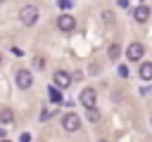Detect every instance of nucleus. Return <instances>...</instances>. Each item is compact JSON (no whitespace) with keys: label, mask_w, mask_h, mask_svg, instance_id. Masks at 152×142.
Returning <instances> with one entry per match:
<instances>
[{"label":"nucleus","mask_w":152,"mask_h":142,"mask_svg":"<svg viewBox=\"0 0 152 142\" xmlns=\"http://www.w3.org/2000/svg\"><path fill=\"white\" fill-rule=\"evenodd\" d=\"M100 142H107V140H100Z\"/></svg>","instance_id":"aec40b11"},{"label":"nucleus","mask_w":152,"mask_h":142,"mask_svg":"<svg viewBox=\"0 0 152 142\" xmlns=\"http://www.w3.org/2000/svg\"><path fill=\"white\" fill-rule=\"evenodd\" d=\"M0 121H2V123H12V121H14V111H12L10 106H2V109H0Z\"/></svg>","instance_id":"9d476101"},{"label":"nucleus","mask_w":152,"mask_h":142,"mask_svg":"<svg viewBox=\"0 0 152 142\" xmlns=\"http://www.w3.org/2000/svg\"><path fill=\"white\" fill-rule=\"evenodd\" d=\"M62 128H64L66 133H76V130L81 128V118H78L76 114H64V116H62Z\"/></svg>","instance_id":"7ed1b4c3"},{"label":"nucleus","mask_w":152,"mask_h":142,"mask_svg":"<svg viewBox=\"0 0 152 142\" xmlns=\"http://www.w3.org/2000/svg\"><path fill=\"white\" fill-rule=\"evenodd\" d=\"M142 54H145V47H142L140 43H133V45L126 50V57H128L131 62H138V59H142Z\"/></svg>","instance_id":"423d86ee"},{"label":"nucleus","mask_w":152,"mask_h":142,"mask_svg":"<svg viewBox=\"0 0 152 142\" xmlns=\"http://www.w3.org/2000/svg\"><path fill=\"white\" fill-rule=\"evenodd\" d=\"M0 142H10V140H5V137H2V140H0Z\"/></svg>","instance_id":"6ab92c4d"},{"label":"nucleus","mask_w":152,"mask_h":142,"mask_svg":"<svg viewBox=\"0 0 152 142\" xmlns=\"http://www.w3.org/2000/svg\"><path fill=\"white\" fill-rule=\"evenodd\" d=\"M107 54H109V59H119V54H121V50H119V45L114 43V45H109V50H107Z\"/></svg>","instance_id":"f8f14e48"},{"label":"nucleus","mask_w":152,"mask_h":142,"mask_svg":"<svg viewBox=\"0 0 152 142\" xmlns=\"http://www.w3.org/2000/svg\"><path fill=\"white\" fill-rule=\"evenodd\" d=\"M50 99H52L55 104H64V99H62V92H59L57 88H50Z\"/></svg>","instance_id":"9b49d317"},{"label":"nucleus","mask_w":152,"mask_h":142,"mask_svg":"<svg viewBox=\"0 0 152 142\" xmlns=\"http://www.w3.org/2000/svg\"><path fill=\"white\" fill-rule=\"evenodd\" d=\"M0 2H5V0H0Z\"/></svg>","instance_id":"412c9836"},{"label":"nucleus","mask_w":152,"mask_h":142,"mask_svg":"<svg viewBox=\"0 0 152 142\" xmlns=\"http://www.w3.org/2000/svg\"><path fill=\"white\" fill-rule=\"evenodd\" d=\"M78 102H81L86 109H93V106H95V102H97V92H95L93 88H83V90H81Z\"/></svg>","instance_id":"f03ea898"},{"label":"nucleus","mask_w":152,"mask_h":142,"mask_svg":"<svg viewBox=\"0 0 152 142\" xmlns=\"http://www.w3.org/2000/svg\"><path fill=\"white\" fill-rule=\"evenodd\" d=\"M140 78L142 80H152V62L140 64Z\"/></svg>","instance_id":"1a4fd4ad"},{"label":"nucleus","mask_w":152,"mask_h":142,"mask_svg":"<svg viewBox=\"0 0 152 142\" xmlns=\"http://www.w3.org/2000/svg\"><path fill=\"white\" fill-rule=\"evenodd\" d=\"M19 21H21L24 26H33V24L38 21V7H36V5H24V7L19 9Z\"/></svg>","instance_id":"f257e3e1"},{"label":"nucleus","mask_w":152,"mask_h":142,"mask_svg":"<svg viewBox=\"0 0 152 142\" xmlns=\"http://www.w3.org/2000/svg\"><path fill=\"white\" fill-rule=\"evenodd\" d=\"M2 137H5V130H0V140H2Z\"/></svg>","instance_id":"a211bd4d"},{"label":"nucleus","mask_w":152,"mask_h":142,"mask_svg":"<svg viewBox=\"0 0 152 142\" xmlns=\"http://www.w3.org/2000/svg\"><path fill=\"white\" fill-rule=\"evenodd\" d=\"M133 19L140 21V24H145V21L150 19V7H147V5H138V7L133 9Z\"/></svg>","instance_id":"6e6552de"},{"label":"nucleus","mask_w":152,"mask_h":142,"mask_svg":"<svg viewBox=\"0 0 152 142\" xmlns=\"http://www.w3.org/2000/svg\"><path fill=\"white\" fill-rule=\"evenodd\" d=\"M86 111H88L86 116H88V121H90V123H97V121H100V111H97L95 106H93V109H86Z\"/></svg>","instance_id":"ddd939ff"},{"label":"nucleus","mask_w":152,"mask_h":142,"mask_svg":"<svg viewBox=\"0 0 152 142\" xmlns=\"http://www.w3.org/2000/svg\"><path fill=\"white\" fill-rule=\"evenodd\" d=\"M33 66H36V69H43V66H45V59H43V57H33Z\"/></svg>","instance_id":"2eb2a0df"},{"label":"nucleus","mask_w":152,"mask_h":142,"mask_svg":"<svg viewBox=\"0 0 152 142\" xmlns=\"http://www.w3.org/2000/svg\"><path fill=\"white\" fill-rule=\"evenodd\" d=\"M102 19H104V24H112V21H114V14H112L109 9H104V12H102Z\"/></svg>","instance_id":"4468645a"},{"label":"nucleus","mask_w":152,"mask_h":142,"mask_svg":"<svg viewBox=\"0 0 152 142\" xmlns=\"http://www.w3.org/2000/svg\"><path fill=\"white\" fill-rule=\"evenodd\" d=\"M57 28H59L62 33H69V31L76 28V19H74L71 14H62V17H57Z\"/></svg>","instance_id":"39448f33"},{"label":"nucleus","mask_w":152,"mask_h":142,"mask_svg":"<svg viewBox=\"0 0 152 142\" xmlns=\"http://www.w3.org/2000/svg\"><path fill=\"white\" fill-rule=\"evenodd\" d=\"M14 80H17V88L28 90V88H31V83H33V76H31V71L19 69V71H17V76H14Z\"/></svg>","instance_id":"20e7f679"},{"label":"nucleus","mask_w":152,"mask_h":142,"mask_svg":"<svg viewBox=\"0 0 152 142\" xmlns=\"http://www.w3.org/2000/svg\"><path fill=\"white\" fill-rule=\"evenodd\" d=\"M52 80L57 83V88H69V85H71V76H69L66 71H62V69H59V71H55Z\"/></svg>","instance_id":"0eeeda50"},{"label":"nucleus","mask_w":152,"mask_h":142,"mask_svg":"<svg viewBox=\"0 0 152 142\" xmlns=\"http://www.w3.org/2000/svg\"><path fill=\"white\" fill-rule=\"evenodd\" d=\"M50 116H52V111H50V109H43V114H40V118H43V121H48Z\"/></svg>","instance_id":"f3484780"},{"label":"nucleus","mask_w":152,"mask_h":142,"mask_svg":"<svg viewBox=\"0 0 152 142\" xmlns=\"http://www.w3.org/2000/svg\"><path fill=\"white\" fill-rule=\"evenodd\" d=\"M62 9H71V0H57Z\"/></svg>","instance_id":"dca6fc26"}]
</instances>
